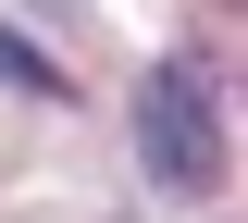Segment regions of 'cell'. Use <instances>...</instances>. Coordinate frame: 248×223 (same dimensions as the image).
<instances>
[{"mask_svg":"<svg viewBox=\"0 0 248 223\" xmlns=\"http://www.w3.org/2000/svg\"><path fill=\"white\" fill-rule=\"evenodd\" d=\"M137 161H149L174 198H211L223 186V112H211V74L186 62H161V74H137Z\"/></svg>","mask_w":248,"mask_h":223,"instance_id":"6da1fadb","label":"cell"},{"mask_svg":"<svg viewBox=\"0 0 248 223\" xmlns=\"http://www.w3.org/2000/svg\"><path fill=\"white\" fill-rule=\"evenodd\" d=\"M0 87H25V99H62V62L37 50L25 25H0Z\"/></svg>","mask_w":248,"mask_h":223,"instance_id":"7a4b0ae2","label":"cell"}]
</instances>
